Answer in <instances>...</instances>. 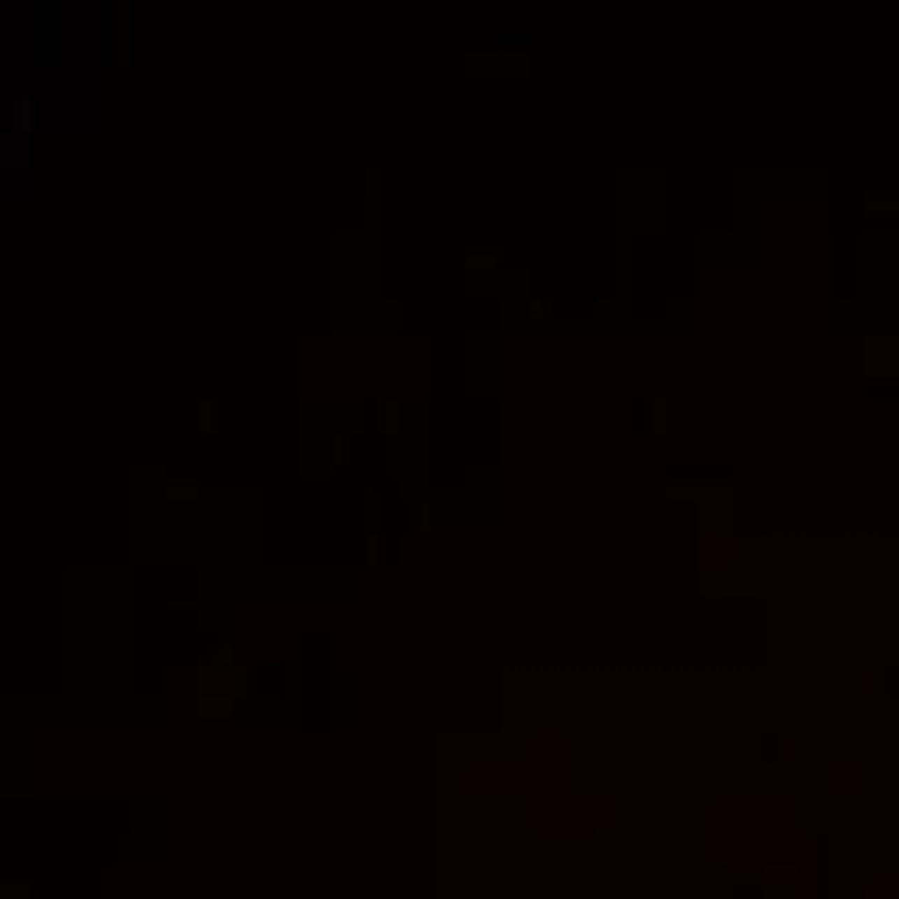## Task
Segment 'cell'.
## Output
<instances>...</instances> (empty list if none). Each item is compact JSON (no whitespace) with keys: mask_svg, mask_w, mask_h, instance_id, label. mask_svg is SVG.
Masks as SVG:
<instances>
[{"mask_svg":"<svg viewBox=\"0 0 899 899\" xmlns=\"http://www.w3.org/2000/svg\"><path fill=\"white\" fill-rule=\"evenodd\" d=\"M167 496H176V500H193V496H198V487H193V483H176Z\"/></svg>","mask_w":899,"mask_h":899,"instance_id":"cell-1","label":"cell"},{"mask_svg":"<svg viewBox=\"0 0 899 899\" xmlns=\"http://www.w3.org/2000/svg\"><path fill=\"white\" fill-rule=\"evenodd\" d=\"M18 119H22V127H31V123H36V110H31V101H22V110H18Z\"/></svg>","mask_w":899,"mask_h":899,"instance_id":"cell-2","label":"cell"}]
</instances>
